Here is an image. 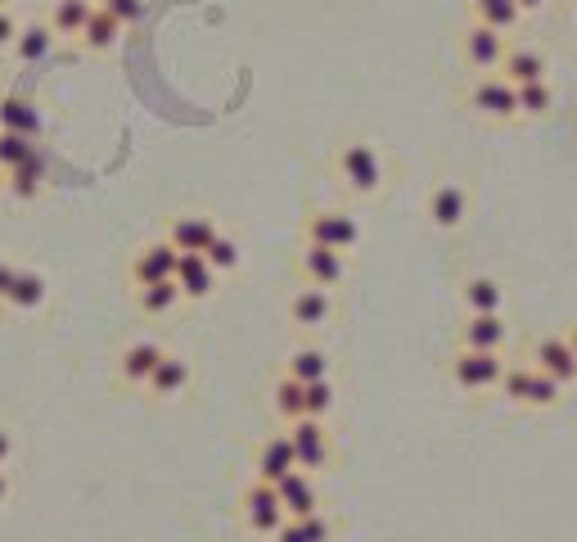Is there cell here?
Listing matches in <instances>:
<instances>
[{
	"label": "cell",
	"mask_w": 577,
	"mask_h": 542,
	"mask_svg": "<svg viewBox=\"0 0 577 542\" xmlns=\"http://www.w3.org/2000/svg\"><path fill=\"white\" fill-rule=\"evenodd\" d=\"M298 524H302V538H307V542H334V520H330L325 511L302 516Z\"/></svg>",
	"instance_id": "f35d334b"
},
{
	"label": "cell",
	"mask_w": 577,
	"mask_h": 542,
	"mask_svg": "<svg viewBox=\"0 0 577 542\" xmlns=\"http://www.w3.org/2000/svg\"><path fill=\"white\" fill-rule=\"evenodd\" d=\"M298 272L307 285H321V289H338L348 280V258L325 244H302V258H298Z\"/></svg>",
	"instance_id": "52a82bcc"
},
{
	"label": "cell",
	"mask_w": 577,
	"mask_h": 542,
	"mask_svg": "<svg viewBox=\"0 0 577 542\" xmlns=\"http://www.w3.org/2000/svg\"><path fill=\"white\" fill-rule=\"evenodd\" d=\"M559 397H564V384L551 380L546 371L532 367V376H528V403H523V407H555Z\"/></svg>",
	"instance_id": "836d02e7"
},
{
	"label": "cell",
	"mask_w": 577,
	"mask_h": 542,
	"mask_svg": "<svg viewBox=\"0 0 577 542\" xmlns=\"http://www.w3.org/2000/svg\"><path fill=\"white\" fill-rule=\"evenodd\" d=\"M470 104H474V114H483V118H492V123L519 118L515 87L501 78V72H483V78L474 82V91H470Z\"/></svg>",
	"instance_id": "8992f818"
},
{
	"label": "cell",
	"mask_w": 577,
	"mask_h": 542,
	"mask_svg": "<svg viewBox=\"0 0 577 542\" xmlns=\"http://www.w3.org/2000/svg\"><path fill=\"white\" fill-rule=\"evenodd\" d=\"M285 376L298 380V384H312V380H330V353L316 348V344H302L289 353L285 361Z\"/></svg>",
	"instance_id": "603a6c76"
},
{
	"label": "cell",
	"mask_w": 577,
	"mask_h": 542,
	"mask_svg": "<svg viewBox=\"0 0 577 542\" xmlns=\"http://www.w3.org/2000/svg\"><path fill=\"white\" fill-rule=\"evenodd\" d=\"M0 131H19L32 140L42 131V114H36L32 100H23V95H0Z\"/></svg>",
	"instance_id": "d4e9b609"
},
{
	"label": "cell",
	"mask_w": 577,
	"mask_h": 542,
	"mask_svg": "<svg viewBox=\"0 0 577 542\" xmlns=\"http://www.w3.org/2000/svg\"><path fill=\"white\" fill-rule=\"evenodd\" d=\"M523 19V10L515 0H474V23L483 27H496V32H515Z\"/></svg>",
	"instance_id": "83f0119b"
},
{
	"label": "cell",
	"mask_w": 577,
	"mask_h": 542,
	"mask_svg": "<svg viewBox=\"0 0 577 542\" xmlns=\"http://www.w3.org/2000/svg\"><path fill=\"white\" fill-rule=\"evenodd\" d=\"M334 168H338V181H343V186H348L353 195H374V191L383 186V163H379V154H374V145H366V140L343 145L338 159H334Z\"/></svg>",
	"instance_id": "6da1fadb"
},
{
	"label": "cell",
	"mask_w": 577,
	"mask_h": 542,
	"mask_svg": "<svg viewBox=\"0 0 577 542\" xmlns=\"http://www.w3.org/2000/svg\"><path fill=\"white\" fill-rule=\"evenodd\" d=\"M5 497H10V475H0V506H5Z\"/></svg>",
	"instance_id": "f6af8a7d"
},
{
	"label": "cell",
	"mask_w": 577,
	"mask_h": 542,
	"mask_svg": "<svg viewBox=\"0 0 577 542\" xmlns=\"http://www.w3.org/2000/svg\"><path fill=\"white\" fill-rule=\"evenodd\" d=\"M10 276H14V267L0 263V299H5V289H10Z\"/></svg>",
	"instance_id": "7bdbcfd3"
},
{
	"label": "cell",
	"mask_w": 577,
	"mask_h": 542,
	"mask_svg": "<svg viewBox=\"0 0 577 542\" xmlns=\"http://www.w3.org/2000/svg\"><path fill=\"white\" fill-rule=\"evenodd\" d=\"M289 443H293V457H298V470H325L334 448H330V434H325V420H312V416H298L289 420Z\"/></svg>",
	"instance_id": "277c9868"
},
{
	"label": "cell",
	"mask_w": 577,
	"mask_h": 542,
	"mask_svg": "<svg viewBox=\"0 0 577 542\" xmlns=\"http://www.w3.org/2000/svg\"><path fill=\"white\" fill-rule=\"evenodd\" d=\"M272 488H276V497H280V506H285V516H289V520H302V516L321 511L316 480L307 475V470H289V475H285V480H276Z\"/></svg>",
	"instance_id": "ba28073f"
},
{
	"label": "cell",
	"mask_w": 577,
	"mask_h": 542,
	"mask_svg": "<svg viewBox=\"0 0 577 542\" xmlns=\"http://www.w3.org/2000/svg\"><path fill=\"white\" fill-rule=\"evenodd\" d=\"M289 321L298 325V331H321V325L334 321V295L321 285L298 289V295L289 299Z\"/></svg>",
	"instance_id": "9c48e42d"
},
{
	"label": "cell",
	"mask_w": 577,
	"mask_h": 542,
	"mask_svg": "<svg viewBox=\"0 0 577 542\" xmlns=\"http://www.w3.org/2000/svg\"><path fill=\"white\" fill-rule=\"evenodd\" d=\"M501 78L510 87H528V82H546V72H551V59L542 50H532V46H510L506 59H501Z\"/></svg>",
	"instance_id": "9a60e30c"
},
{
	"label": "cell",
	"mask_w": 577,
	"mask_h": 542,
	"mask_svg": "<svg viewBox=\"0 0 577 542\" xmlns=\"http://www.w3.org/2000/svg\"><path fill=\"white\" fill-rule=\"evenodd\" d=\"M330 412H334V380H312V384H302V416L325 420Z\"/></svg>",
	"instance_id": "1f68e13d"
},
{
	"label": "cell",
	"mask_w": 577,
	"mask_h": 542,
	"mask_svg": "<svg viewBox=\"0 0 577 542\" xmlns=\"http://www.w3.org/2000/svg\"><path fill=\"white\" fill-rule=\"evenodd\" d=\"M564 339H568V348L577 353V325H568V335H564Z\"/></svg>",
	"instance_id": "bcb514c9"
},
{
	"label": "cell",
	"mask_w": 577,
	"mask_h": 542,
	"mask_svg": "<svg viewBox=\"0 0 577 542\" xmlns=\"http://www.w3.org/2000/svg\"><path fill=\"white\" fill-rule=\"evenodd\" d=\"M460 295H465V312H470V316L506 312V285H501V280H492V276H470Z\"/></svg>",
	"instance_id": "7402d4cb"
},
{
	"label": "cell",
	"mask_w": 577,
	"mask_h": 542,
	"mask_svg": "<svg viewBox=\"0 0 577 542\" xmlns=\"http://www.w3.org/2000/svg\"><path fill=\"white\" fill-rule=\"evenodd\" d=\"M276 416L289 425V420H298L302 416V384L298 380H289V376H280V384H276Z\"/></svg>",
	"instance_id": "d590c367"
},
{
	"label": "cell",
	"mask_w": 577,
	"mask_h": 542,
	"mask_svg": "<svg viewBox=\"0 0 577 542\" xmlns=\"http://www.w3.org/2000/svg\"><path fill=\"white\" fill-rule=\"evenodd\" d=\"M163 353H168V348H163L159 339H136V344H127L123 357H118V376H123L127 384L145 389V380L153 376V367H159Z\"/></svg>",
	"instance_id": "ac0fdd59"
},
{
	"label": "cell",
	"mask_w": 577,
	"mask_h": 542,
	"mask_svg": "<svg viewBox=\"0 0 577 542\" xmlns=\"http://www.w3.org/2000/svg\"><path fill=\"white\" fill-rule=\"evenodd\" d=\"M14 36H19V19L0 5V46H14Z\"/></svg>",
	"instance_id": "ab89813d"
},
{
	"label": "cell",
	"mask_w": 577,
	"mask_h": 542,
	"mask_svg": "<svg viewBox=\"0 0 577 542\" xmlns=\"http://www.w3.org/2000/svg\"><path fill=\"white\" fill-rule=\"evenodd\" d=\"M136 289H140L136 303H140V312H145V316H168V312L181 303L176 280H153V285H136Z\"/></svg>",
	"instance_id": "4316f807"
},
{
	"label": "cell",
	"mask_w": 577,
	"mask_h": 542,
	"mask_svg": "<svg viewBox=\"0 0 577 542\" xmlns=\"http://www.w3.org/2000/svg\"><path fill=\"white\" fill-rule=\"evenodd\" d=\"M276 542H307V538H302V524H298V520H285V524L276 529Z\"/></svg>",
	"instance_id": "60d3db41"
},
{
	"label": "cell",
	"mask_w": 577,
	"mask_h": 542,
	"mask_svg": "<svg viewBox=\"0 0 577 542\" xmlns=\"http://www.w3.org/2000/svg\"><path fill=\"white\" fill-rule=\"evenodd\" d=\"M5 308L14 312H36L46 303V276L42 272H27V267H14L10 276V289H5V299H0Z\"/></svg>",
	"instance_id": "d6986e66"
},
{
	"label": "cell",
	"mask_w": 577,
	"mask_h": 542,
	"mask_svg": "<svg viewBox=\"0 0 577 542\" xmlns=\"http://www.w3.org/2000/svg\"><path fill=\"white\" fill-rule=\"evenodd\" d=\"M240 511H244V524H249L253 533H266V538H276V529L289 520L285 506H280V497H276V488L266 484V480H253V484L244 488Z\"/></svg>",
	"instance_id": "5b68a950"
},
{
	"label": "cell",
	"mask_w": 577,
	"mask_h": 542,
	"mask_svg": "<svg viewBox=\"0 0 577 542\" xmlns=\"http://www.w3.org/2000/svg\"><path fill=\"white\" fill-rule=\"evenodd\" d=\"M14 457V434L5 429V425H0V465H5Z\"/></svg>",
	"instance_id": "b9f144b4"
},
{
	"label": "cell",
	"mask_w": 577,
	"mask_h": 542,
	"mask_svg": "<svg viewBox=\"0 0 577 542\" xmlns=\"http://www.w3.org/2000/svg\"><path fill=\"white\" fill-rule=\"evenodd\" d=\"M176 263H181V253L168 244V240H153L136 253V263H131V280L136 285H153V280H172L176 276Z\"/></svg>",
	"instance_id": "4fadbf2b"
},
{
	"label": "cell",
	"mask_w": 577,
	"mask_h": 542,
	"mask_svg": "<svg viewBox=\"0 0 577 542\" xmlns=\"http://www.w3.org/2000/svg\"><path fill=\"white\" fill-rule=\"evenodd\" d=\"M506 50H510L506 32L483 27V23H474L465 32V64L478 68V72H496V68H501V59H506Z\"/></svg>",
	"instance_id": "30bf717a"
},
{
	"label": "cell",
	"mask_w": 577,
	"mask_h": 542,
	"mask_svg": "<svg viewBox=\"0 0 577 542\" xmlns=\"http://www.w3.org/2000/svg\"><path fill=\"white\" fill-rule=\"evenodd\" d=\"M289 470H298V457H293L289 434H276V439H266V443L257 448V480L276 484V480L289 475Z\"/></svg>",
	"instance_id": "44dd1931"
},
{
	"label": "cell",
	"mask_w": 577,
	"mask_h": 542,
	"mask_svg": "<svg viewBox=\"0 0 577 542\" xmlns=\"http://www.w3.org/2000/svg\"><path fill=\"white\" fill-rule=\"evenodd\" d=\"M0 5H10V0H0Z\"/></svg>",
	"instance_id": "7dc6e473"
},
{
	"label": "cell",
	"mask_w": 577,
	"mask_h": 542,
	"mask_svg": "<svg viewBox=\"0 0 577 542\" xmlns=\"http://www.w3.org/2000/svg\"><path fill=\"white\" fill-rule=\"evenodd\" d=\"M50 50H55L50 23H19V36H14V59L19 64H42Z\"/></svg>",
	"instance_id": "cb8c5ba5"
},
{
	"label": "cell",
	"mask_w": 577,
	"mask_h": 542,
	"mask_svg": "<svg viewBox=\"0 0 577 542\" xmlns=\"http://www.w3.org/2000/svg\"><path fill=\"white\" fill-rule=\"evenodd\" d=\"M510 339V325L501 312H483V316H470L465 331H460V348H478V353H501Z\"/></svg>",
	"instance_id": "5bb4252c"
},
{
	"label": "cell",
	"mask_w": 577,
	"mask_h": 542,
	"mask_svg": "<svg viewBox=\"0 0 577 542\" xmlns=\"http://www.w3.org/2000/svg\"><path fill=\"white\" fill-rule=\"evenodd\" d=\"M465 212H470L465 186H455V181H438V186L429 191V222L438 231H455L460 222H465Z\"/></svg>",
	"instance_id": "7c38bea8"
},
{
	"label": "cell",
	"mask_w": 577,
	"mask_h": 542,
	"mask_svg": "<svg viewBox=\"0 0 577 542\" xmlns=\"http://www.w3.org/2000/svg\"><path fill=\"white\" fill-rule=\"evenodd\" d=\"M515 104H519V118H546L555 108V91L551 82H528V87H515Z\"/></svg>",
	"instance_id": "f546056e"
},
{
	"label": "cell",
	"mask_w": 577,
	"mask_h": 542,
	"mask_svg": "<svg viewBox=\"0 0 577 542\" xmlns=\"http://www.w3.org/2000/svg\"><path fill=\"white\" fill-rule=\"evenodd\" d=\"M217 235V222L204 212H185V217H172V227H168V244L176 253H204Z\"/></svg>",
	"instance_id": "2e32d148"
},
{
	"label": "cell",
	"mask_w": 577,
	"mask_h": 542,
	"mask_svg": "<svg viewBox=\"0 0 577 542\" xmlns=\"http://www.w3.org/2000/svg\"><path fill=\"white\" fill-rule=\"evenodd\" d=\"M5 176H10V195H14L19 204H27V199H36V195H42V176H46V163H42V154L32 150V159H27L23 168L5 172Z\"/></svg>",
	"instance_id": "f1b7e54d"
},
{
	"label": "cell",
	"mask_w": 577,
	"mask_h": 542,
	"mask_svg": "<svg viewBox=\"0 0 577 542\" xmlns=\"http://www.w3.org/2000/svg\"><path fill=\"white\" fill-rule=\"evenodd\" d=\"M95 5L118 23V27H131V23H140L145 19V0H95Z\"/></svg>",
	"instance_id": "74e56055"
},
{
	"label": "cell",
	"mask_w": 577,
	"mask_h": 542,
	"mask_svg": "<svg viewBox=\"0 0 577 542\" xmlns=\"http://www.w3.org/2000/svg\"><path fill=\"white\" fill-rule=\"evenodd\" d=\"M32 150H36V145H32L27 136H19V131H0V172L23 168V163L32 159Z\"/></svg>",
	"instance_id": "e575fe53"
},
{
	"label": "cell",
	"mask_w": 577,
	"mask_h": 542,
	"mask_svg": "<svg viewBox=\"0 0 577 542\" xmlns=\"http://www.w3.org/2000/svg\"><path fill=\"white\" fill-rule=\"evenodd\" d=\"M145 389L153 397H181L189 389V361L176 357V353H163L159 357V367H153V376L145 380Z\"/></svg>",
	"instance_id": "ffe728a7"
},
{
	"label": "cell",
	"mask_w": 577,
	"mask_h": 542,
	"mask_svg": "<svg viewBox=\"0 0 577 542\" xmlns=\"http://www.w3.org/2000/svg\"><path fill=\"white\" fill-rule=\"evenodd\" d=\"M77 36H82V46H86V50H108V46L123 36V27H118V23H113V19L95 5V10H91V19H86V27L77 32Z\"/></svg>",
	"instance_id": "4dcf8cb0"
},
{
	"label": "cell",
	"mask_w": 577,
	"mask_h": 542,
	"mask_svg": "<svg viewBox=\"0 0 577 542\" xmlns=\"http://www.w3.org/2000/svg\"><path fill=\"white\" fill-rule=\"evenodd\" d=\"M532 367L546 371V376L559 380V384H573V380H577V353L568 348L564 335H546V339L532 344Z\"/></svg>",
	"instance_id": "8fae6325"
},
{
	"label": "cell",
	"mask_w": 577,
	"mask_h": 542,
	"mask_svg": "<svg viewBox=\"0 0 577 542\" xmlns=\"http://www.w3.org/2000/svg\"><path fill=\"white\" fill-rule=\"evenodd\" d=\"M176 289H181V299H208L212 289H217V272L208 267L204 253H181V263H176Z\"/></svg>",
	"instance_id": "e0dca14e"
},
{
	"label": "cell",
	"mask_w": 577,
	"mask_h": 542,
	"mask_svg": "<svg viewBox=\"0 0 577 542\" xmlns=\"http://www.w3.org/2000/svg\"><path fill=\"white\" fill-rule=\"evenodd\" d=\"M204 258H208V267L217 272V276H226V272H235L240 267V244L235 240H230V235H212V244L204 249Z\"/></svg>",
	"instance_id": "d6a6232c"
},
{
	"label": "cell",
	"mask_w": 577,
	"mask_h": 542,
	"mask_svg": "<svg viewBox=\"0 0 577 542\" xmlns=\"http://www.w3.org/2000/svg\"><path fill=\"white\" fill-rule=\"evenodd\" d=\"M506 367H510V361H506L501 353L460 348V353L451 357V380H455L460 389H465V393H487V389H496V384H501Z\"/></svg>",
	"instance_id": "7a4b0ae2"
},
{
	"label": "cell",
	"mask_w": 577,
	"mask_h": 542,
	"mask_svg": "<svg viewBox=\"0 0 577 542\" xmlns=\"http://www.w3.org/2000/svg\"><path fill=\"white\" fill-rule=\"evenodd\" d=\"M91 10H95V0H55L50 5V32L55 36H77L86 27Z\"/></svg>",
	"instance_id": "484cf974"
},
{
	"label": "cell",
	"mask_w": 577,
	"mask_h": 542,
	"mask_svg": "<svg viewBox=\"0 0 577 542\" xmlns=\"http://www.w3.org/2000/svg\"><path fill=\"white\" fill-rule=\"evenodd\" d=\"M307 244H325L334 253H353L361 244V222L343 208H321L307 217Z\"/></svg>",
	"instance_id": "3957f363"
},
{
	"label": "cell",
	"mask_w": 577,
	"mask_h": 542,
	"mask_svg": "<svg viewBox=\"0 0 577 542\" xmlns=\"http://www.w3.org/2000/svg\"><path fill=\"white\" fill-rule=\"evenodd\" d=\"M528 376H532V367H506V376H501V384H496V393H501L506 403L523 407V403H528Z\"/></svg>",
	"instance_id": "8d00e7d4"
},
{
	"label": "cell",
	"mask_w": 577,
	"mask_h": 542,
	"mask_svg": "<svg viewBox=\"0 0 577 542\" xmlns=\"http://www.w3.org/2000/svg\"><path fill=\"white\" fill-rule=\"evenodd\" d=\"M515 5H519L523 14H536V10H542V5H546V0H515Z\"/></svg>",
	"instance_id": "ee69618b"
}]
</instances>
